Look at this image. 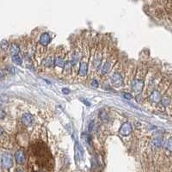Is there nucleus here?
<instances>
[{
    "label": "nucleus",
    "instance_id": "nucleus-9",
    "mask_svg": "<svg viewBox=\"0 0 172 172\" xmlns=\"http://www.w3.org/2000/svg\"><path fill=\"white\" fill-rule=\"evenodd\" d=\"M41 66L47 69H52L55 66V51L49 50L48 53L45 56L41 63Z\"/></svg>",
    "mask_w": 172,
    "mask_h": 172
},
{
    "label": "nucleus",
    "instance_id": "nucleus-21",
    "mask_svg": "<svg viewBox=\"0 0 172 172\" xmlns=\"http://www.w3.org/2000/svg\"><path fill=\"white\" fill-rule=\"evenodd\" d=\"M83 150H82V148L81 146L77 144V157H79V158H82V157H83Z\"/></svg>",
    "mask_w": 172,
    "mask_h": 172
},
{
    "label": "nucleus",
    "instance_id": "nucleus-3",
    "mask_svg": "<svg viewBox=\"0 0 172 172\" xmlns=\"http://www.w3.org/2000/svg\"><path fill=\"white\" fill-rule=\"evenodd\" d=\"M103 46L99 43L97 46H96V49L94 50V54L92 56V61H91V67L90 70L92 73H95L97 70H99L102 66V59H103Z\"/></svg>",
    "mask_w": 172,
    "mask_h": 172
},
{
    "label": "nucleus",
    "instance_id": "nucleus-17",
    "mask_svg": "<svg viewBox=\"0 0 172 172\" xmlns=\"http://www.w3.org/2000/svg\"><path fill=\"white\" fill-rule=\"evenodd\" d=\"M171 98L170 96H167V95L163 97V98H162L161 102H160L161 105L163 107H164V108H167L171 104Z\"/></svg>",
    "mask_w": 172,
    "mask_h": 172
},
{
    "label": "nucleus",
    "instance_id": "nucleus-11",
    "mask_svg": "<svg viewBox=\"0 0 172 172\" xmlns=\"http://www.w3.org/2000/svg\"><path fill=\"white\" fill-rule=\"evenodd\" d=\"M133 131V126H132V124L130 122H125L123 123L122 125V126L120 127V134L122 135L124 137H126V136H129L131 134Z\"/></svg>",
    "mask_w": 172,
    "mask_h": 172
},
{
    "label": "nucleus",
    "instance_id": "nucleus-15",
    "mask_svg": "<svg viewBox=\"0 0 172 172\" xmlns=\"http://www.w3.org/2000/svg\"><path fill=\"white\" fill-rule=\"evenodd\" d=\"M15 157H16V160L17 162V164H23L25 162V154L23 152V151L22 150H19L16 152V155H15Z\"/></svg>",
    "mask_w": 172,
    "mask_h": 172
},
{
    "label": "nucleus",
    "instance_id": "nucleus-22",
    "mask_svg": "<svg viewBox=\"0 0 172 172\" xmlns=\"http://www.w3.org/2000/svg\"><path fill=\"white\" fill-rule=\"evenodd\" d=\"M166 146H167V149H168L170 151H172V137L171 138H170V139L167 140V145H166Z\"/></svg>",
    "mask_w": 172,
    "mask_h": 172
},
{
    "label": "nucleus",
    "instance_id": "nucleus-14",
    "mask_svg": "<svg viewBox=\"0 0 172 172\" xmlns=\"http://www.w3.org/2000/svg\"><path fill=\"white\" fill-rule=\"evenodd\" d=\"M34 120H35L34 116L29 113H26L24 115H23V116H22V122L27 126H31L34 123Z\"/></svg>",
    "mask_w": 172,
    "mask_h": 172
},
{
    "label": "nucleus",
    "instance_id": "nucleus-16",
    "mask_svg": "<svg viewBox=\"0 0 172 172\" xmlns=\"http://www.w3.org/2000/svg\"><path fill=\"white\" fill-rule=\"evenodd\" d=\"M20 52H21V48L17 43H13L10 46V53L11 57L16 56V55H19Z\"/></svg>",
    "mask_w": 172,
    "mask_h": 172
},
{
    "label": "nucleus",
    "instance_id": "nucleus-27",
    "mask_svg": "<svg viewBox=\"0 0 172 172\" xmlns=\"http://www.w3.org/2000/svg\"><path fill=\"white\" fill-rule=\"evenodd\" d=\"M17 172H24V171H23V169H21V168H18V169L17 170Z\"/></svg>",
    "mask_w": 172,
    "mask_h": 172
},
{
    "label": "nucleus",
    "instance_id": "nucleus-7",
    "mask_svg": "<svg viewBox=\"0 0 172 172\" xmlns=\"http://www.w3.org/2000/svg\"><path fill=\"white\" fill-rule=\"evenodd\" d=\"M123 71L121 68V66H115V70L112 73L110 77V82L111 84L115 87V88H120L122 87L124 84V76H123Z\"/></svg>",
    "mask_w": 172,
    "mask_h": 172
},
{
    "label": "nucleus",
    "instance_id": "nucleus-12",
    "mask_svg": "<svg viewBox=\"0 0 172 172\" xmlns=\"http://www.w3.org/2000/svg\"><path fill=\"white\" fill-rule=\"evenodd\" d=\"M68 57H69V55L67 54V58H66V63H65V66H64V69H63V73H62V75L64 77L71 76L72 73H73V66L72 65L71 59H68Z\"/></svg>",
    "mask_w": 172,
    "mask_h": 172
},
{
    "label": "nucleus",
    "instance_id": "nucleus-23",
    "mask_svg": "<svg viewBox=\"0 0 172 172\" xmlns=\"http://www.w3.org/2000/svg\"><path fill=\"white\" fill-rule=\"evenodd\" d=\"M123 97H124V98L127 99V100H131L133 98V96L130 93H123Z\"/></svg>",
    "mask_w": 172,
    "mask_h": 172
},
{
    "label": "nucleus",
    "instance_id": "nucleus-26",
    "mask_svg": "<svg viewBox=\"0 0 172 172\" xmlns=\"http://www.w3.org/2000/svg\"><path fill=\"white\" fill-rule=\"evenodd\" d=\"M4 115H5V113L3 112V110H2V111H1V119H3Z\"/></svg>",
    "mask_w": 172,
    "mask_h": 172
},
{
    "label": "nucleus",
    "instance_id": "nucleus-13",
    "mask_svg": "<svg viewBox=\"0 0 172 172\" xmlns=\"http://www.w3.org/2000/svg\"><path fill=\"white\" fill-rule=\"evenodd\" d=\"M51 41H52V38H51V36H50L49 33L45 32V33H43V34L40 36L39 44H41V45L43 46V47L48 48V46L50 44Z\"/></svg>",
    "mask_w": 172,
    "mask_h": 172
},
{
    "label": "nucleus",
    "instance_id": "nucleus-19",
    "mask_svg": "<svg viewBox=\"0 0 172 172\" xmlns=\"http://www.w3.org/2000/svg\"><path fill=\"white\" fill-rule=\"evenodd\" d=\"M12 61L17 65H22V63H23V59L19 55L12 56Z\"/></svg>",
    "mask_w": 172,
    "mask_h": 172
},
{
    "label": "nucleus",
    "instance_id": "nucleus-2",
    "mask_svg": "<svg viewBox=\"0 0 172 172\" xmlns=\"http://www.w3.org/2000/svg\"><path fill=\"white\" fill-rule=\"evenodd\" d=\"M90 58V48L87 42H84L83 44V56L79 63L77 75L80 78H84L88 75L89 70V62Z\"/></svg>",
    "mask_w": 172,
    "mask_h": 172
},
{
    "label": "nucleus",
    "instance_id": "nucleus-1",
    "mask_svg": "<svg viewBox=\"0 0 172 172\" xmlns=\"http://www.w3.org/2000/svg\"><path fill=\"white\" fill-rule=\"evenodd\" d=\"M147 73L146 66L142 65L138 67L136 74L133 79L131 82V89L132 91L136 95H140L144 90L145 84H146V75Z\"/></svg>",
    "mask_w": 172,
    "mask_h": 172
},
{
    "label": "nucleus",
    "instance_id": "nucleus-24",
    "mask_svg": "<svg viewBox=\"0 0 172 172\" xmlns=\"http://www.w3.org/2000/svg\"><path fill=\"white\" fill-rule=\"evenodd\" d=\"M91 84L93 87H98V81L97 79H93L91 82Z\"/></svg>",
    "mask_w": 172,
    "mask_h": 172
},
{
    "label": "nucleus",
    "instance_id": "nucleus-8",
    "mask_svg": "<svg viewBox=\"0 0 172 172\" xmlns=\"http://www.w3.org/2000/svg\"><path fill=\"white\" fill-rule=\"evenodd\" d=\"M164 82H162L159 84V87L157 89H155L150 95H149V101L151 103H157L160 102L161 100L163 98V94L165 91L166 88L163 86Z\"/></svg>",
    "mask_w": 172,
    "mask_h": 172
},
{
    "label": "nucleus",
    "instance_id": "nucleus-20",
    "mask_svg": "<svg viewBox=\"0 0 172 172\" xmlns=\"http://www.w3.org/2000/svg\"><path fill=\"white\" fill-rule=\"evenodd\" d=\"M10 45H9V41H7L6 40H3L1 42V48L2 50H6L9 48Z\"/></svg>",
    "mask_w": 172,
    "mask_h": 172
},
{
    "label": "nucleus",
    "instance_id": "nucleus-18",
    "mask_svg": "<svg viewBox=\"0 0 172 172\" xmlns=\"http://www.w3.org/2000/svg\"><path fill=\"white\" fill-rule=\"evenodd\" d=\"M152 143H153V145H154L156 147H161L164 142H163V139H162V138L157 137V138H155V139L153 140Z\"/></svg>",
    "mask_w": 172,
    "mask_h": 172
},
{
    "label": "nucleus",
    "instance_id": "nucleus-25",
    "mask_svg": "<svg viewBox=\"0 0 172 172\" xmlns=\"http://www.w3.org/2000/svg\"><path fill=\"white\" fill-rule=\"evenodd\" d=\"M62 92H63L64 94L67 95V94H69V93H70V90H69V89L64 88V89H62Z\"/></svg>",
    "mask_w": 172,
    "mask_h": 172
},
{
    "label": "nucleus",
    "instance_id": "nucleus-6",
    "mask_svg": "<svg viewBox=\"0 0 172 172\" xmlns=\"http://www.w3.org/2000/svg\"><path fill=\"white\" fill-rule=\"evenodd\" d=\"M83 43L80 42V41H77L76 42V45L73 47V51H72V53H71V62H72V65L73 66L76 67L77 66L78 63H80V60L82 59V56H83Z\"/></svg>",
    "mask_w": 172,
    "mask_h": 172
},
{
    "label": "nucleus",
    "instance_id": "nucleus-10",
    "mask_svg": "<svg viewBox=\"0 0 172 172\" xmlns=\"http://www.w3.org/2000/svg\"><path fill=\"white\" fill-rule=\"evenodd\" d=\"M2 165L4 169H10L12 167L13 165V158H12V156L8 153V152H4L3 153L2 155Z\"/></svg>",
    "mask_w": 172,
    "mask_h": 172
},
{
    "label": "nucleus",
    "instance_id": "nucleus-5",
    "mask_svg": "<svg viewBox=\"0 0 172 172\" xmlns=\"http://www.w3.org/2000/svg\"><path fill=\"white\" fill-rule=\"evenodd\" d=\"M67 58V52L63 47H59L55 50V66L56 69H59L61 73H63V69L65 66V63Z\"/></svg>",
    "mask_w": 172,
    "mask_h": 172
},
{
    "label": "nucleus",
    "instance_id": "nucleus-4",
    "mask_svg": "<svg viewBox=\"0 0 172 172\" xmlns=\"http://www.w3.org/2000/svg\"><path fill=\"white\" fill-rule=\"evenodd\" d=\"M117 60V54L116 52H109L108 55L106 57L104 63L102 65L100 68V74L101 76L108 74L113 68V66L115 65Z\"/></svg>",
    "mask_w": 172,
    "mask_h": 172
}]
</instances>
